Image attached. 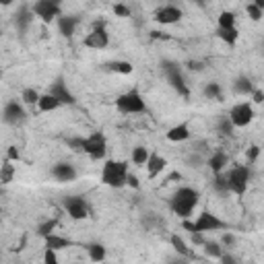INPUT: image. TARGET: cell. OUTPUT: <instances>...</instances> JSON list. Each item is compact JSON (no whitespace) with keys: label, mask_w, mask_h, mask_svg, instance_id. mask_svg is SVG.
I'll return each instance as SVG.
<instances>
[{"label":"cell","mask_w":264,"mask_h":264,"mask_svg":"<svg viewBox=\"0 0 264 264\" xmlns=\"http://www.w3.org/2000/svg\"><path fill=\"white\" fill-rule=\"evenodd\" d=\"M198 200H200L198 190H194V188H190V186H182L174 192L172 200H169V206H172L174 215H178L182 221H186V219L192 217Z\"/></svg>","instance_id":"obj_1"},{"label":"cell","mask_w":264,"mask_h":264,"mask_svg":"<svg viewBox=\"0 0 264 264\" xmlns=\"http://www.w3.org/2000/svg\"><path fill=\"white\" fill-rule=\"evenodd\" d=\"M130 176V169L126 161H116V159H107L101 169V184L109 188H124Z\"/></svg>","instance_id":"obj_2"},{"label":"cell","mask_w":264,"mask_h":264,"mask_svg":"<svg viewBox=\"0 0 264 264\" xmlns=\"http://www.w3.org/2000/svg\"><path fill=\"white\" fill-rule=\"evenodd\" d=\"M161 70H163L165 81L174 87V91L178 93V95H182L184 99H190V87H188V83H186L182 64H178L174 60H163L161 62Z\"/></svg>","instance_id":"obj_3"},{"label":"cell","mask_w":264,"mask_h":264,"mask_svg":"<svg viewBox=\"0 0 264 264\" xmlns=\"http://www.w3.org/2000/svg\"><path fill=\"white\" fill-rule=\"evenodd\" d=\"M116 109L120 114H126V116H135V114H147L149 107L145 103V97L141 95V91L137 89H130L122 95H118L116 99Z\"/></svg>","instance_id":"obj_4"},{"label":"cell","mask_w":264,"mask_h":264,"mask_svg":"<svg viewBox=\"0 0 264 264\" xmlns=\"http://www.w3.org/2000/svg\"><path fill=\"white\" fill-rule=\"evenodd\" d=\"M252 174H250V165H233L227 172V182H229V192L235 196H243L250 186Z\"/></svg>","instance_id":"obj_5"},{"label":"cell","mask_w":264,"mask_h":264,"mask_svg":"<svg viewBox=\"0 0 264 264\" xmlns=\"http://www.w3.org/2000/svg\"><path fill=\"white\" fill-rule=\"evenodd\" d=\"M31 11L37 19H42L44 23L58 21L62 17V7H60V3H56V0H37V3L31 5Z\"/></svg>","instance_id":"obj_6"},{"label":"cell","mask_w":264,"mask_h":264,"mask_svg":"<svg viewBox=\"0 0 264 264\" xmlns=\"http://www.w3.org/2000/svg\"><path fill=\"white\" fill-rule=\"evenodd\" d=\"M194 233H209V231H225L229 227L223 219L213 215L211 211H202L194 221Z\"/></svg>","instance_id":"obj_7"},{"label":"cell","mask_w":264,"mask_h":264,"mask_svg":"<svg viewBox=\"0 0 264 264\" xmlns=\"http://www.w3.org/2000/svg\"><path fill=\"white\" fill-rule=\"evenodd\" d=\"M85 155H89V159L93 161H101L105 159L107 155V139L103 132H91L87 137V143H85Z\"/></svg>","instance_id":"obj_8"},{"label":"cell","mask_w":264,"mask_h":264,"mask_svg":"<svg viewBox=\"0 0 264 264\" xmlns=\"http://www.w3.org/2000/svg\"><path fill=\"white\" fill-rule=\"evenodd\" d=\"M83 46L85 48H91V50H103L109 46V35H107V29H105V21H95L91 27V31L87 33V37L83 40Z\"/></svg>","instance_id":"obj_9"},{"label":"cell","mask_w":264,"mask_h":264,"mask_svg":"<svg viewBox=\"0 0 264 264\" xmlns=\"http://www.w3.org/2000/svg\"><path fill=\"white\" fill-rule=\"evenodd\" d=\"M62 206H64V211L68 213V217L74 219V221H83V219H87L91 215V206L85 200V196H74V194L66 196L62 200Z\"/></svg>","instance_id":"obj_10"},{"label":"cell","mask_w":264,"mask_h":264,"mask_svg":"<svg viewBox=\"0 0 264 264\" xmlns=\"http://www.w3.org/2000/svg\"><path fill=\"white\" fill-rule=\"evenodd\" d=\"M227 116L231 118V122H233L235 128H246V126L252 124V120H254L256 114H254L252 103L241 101V103H235V105L231 107V111H229Z\"/></svg>","instance_id":"obj_11"},{"label":"cell","mask_w":264,"mask_h":264,"mask_svg":"<svg viewBox=\"0 0 264 264\" xmlns=\"http://www.w3.org/2000/svg\"><path fill=\"white\" fill-rule=\"evenodd\" d=\"M27 118V111H25V105L21 99H11L5 109H3V120L5 124L9 126H17V124H21L23 120Z\"/></svg>","instance_id":"obj_12"},{"label":"cell","mask_w":264,"mask_h":264,"mask_svg":"<svg viewBox=\"0 0 264 264\" xmlns=\"http://www.w3.org/2000/svg\"><path fill=\"white\" fill-rule=\"evenodd\" d=\"M182 17H184V13L176 5H165V7L155 11V21L159 25H176L182 21Z\"/></svg>","instance_id":"obj_13"},{"label":"cell","mask_w":264,"mask_h":264,"mask_svg":"<svg viewBox=\"0 0 264 264\" xmlns=\"http://www.w3.org/2000/svg\"><path fill=\"white\" fill-rule=\"evenodd\" d=\"M48 93H50V95H54V97L58 99L62 105H74V103H77V97L72 95V91L66 87V83H64L62 77H60V79H56V81L50 85Z\"/></svg>","instance_id":"obj_14"},{"label":"cell","mask_w":264,"mask_h":264,"mask_svg":"<svg viewBox=\"0 0 264 264\" xmlns=\"http://www.w3.org/2000/svg\"><path fill=\"white\" fill-rule=\"evenodd\" d=\"M79 172H77V167H74L72 163L68 161H58L54 167H52V178L56 182H60V184H66V182H72V180H77Z\"/></svg>","instance_id":"obj_15"},{"label":"cell","mask_w":264,"mask_h":264,"mask_svg":"<svg viewBox=\"0 0 264 264\" xmlns=\"http://www.w3.org/2000/svg\"><path fill=\"white\" fill-rule=\"evenodd\" d=\"M33 23V11L31 5H21L15 13V27L19 33H25L29 29V25Z\"/></svg>","instance_id":"obj_16"},{"label":"cell","mask_w":264,"mask_h":264,"mask_svg":"<svg viewBox=\"0 0 264 264\" xmlns=\"http://www.w3.org/2000/svg\"><path fill=\"white\" fill-rule=\"evenodd\" d=\"M58 31H60V35L62 37H70L74 35V31H77V27L81 25V17H77V15H62L58 21Z\"/></svg>","instance_id":"obj_17"},{"label":"cell","mask_w":264,"mask_h":264,"mask_svg":"<svg viewBox=\"0 0 264 264\" xmlns=\"http://www.w3.org/2000/svg\"><path fill=\"white\" fill-rule=\"evenodd\" d=\"M190 137H192V132H190V126H188L186 122L176 124V126H172V128L165 132V139H167L169 143H184V141H188Z\"/></svg>","instance_id":"obj_18"},{"label":"cell","mask_w":264,"mask_h":264,"mask_svg":"<svg viewBox=\"0 0 264 264\" xmlns=\"http://www.w3.org/2000/svg\"><path fill=\"white\" fill-rule=\"evenodd\" d=\"M206 165H209V169L217 176V174H223L225 167L229 165V155L225 153V151H215V153L209 157V161H206Z\"/></svg>","instance_id":"obj_19"},{"label":"cell","mask_w":264,"mask_h":264,"mask_svg":"<svg viewBox=\"0 0 264 264\" xmlns=\"http://www.w3.org/2000/svg\"><path fill=\"white\" fill-rule=\"evenodd\" d=\"M165 167H167V159L165 157H161L157 153H151L149 163H147V176H149V180H155Z\"/></svg>","instance_id":"obj_20"},{"label":"cell","mask_w":264,"mask_h":264,"mask_svg":"<svg viewBox=\"0 0 264 264\" xmlns=\"http://www.w3.org/2000/svg\"><path fill=\"white\" fill-rule=\"evenodd\" d=\"M256 91L254 83L250 77H246V74H239V77L233 81V93L235 95H243V97H252V93Z\"/></svg>","instance_id":"obj_21"},{"label":"cell","mask_w":264,"mask_h":264,"mask_svg":"<svg viewBox=\"0 0 264 264\" xmlns=\"http://www.w3.org/2000/svg\"><path fill=\"white\" fill-rule=\"evenodd\" d=\"M72 246V241L68 237H62L58 233H52L46 237V250H54V252H60V250H66Z\"/></svg>","instance_id":"obj_22"},{"label":"cell","mask_w":264,"mask_h":264,"mask_svg":"<svg viewBox=\"0 0 264 264\" xmlns=\"http://www.w3.org/2000/svg\"><path fill=\"white\" fill-rule=\"evenodd\" d=\"M202 95L206 99H213V101H223L225 99V93H223V85L217 81H209L202 89Z\"/></svg>","instance_id":"obj_23"},{"label":"cell","mask_w":264,"mask_h":264,"mask_svg":"<svg viewBox=\"0 0 264 264\" xmlns=\"http://www.w3.org/2000/svg\"><path fill=\"white\" fill-rule=\"evenodd\" d=\"M169 243H172V248H174V252L178 254V256H186V258H194V254H192V250L188 248V243L182 239V235H178V233H174L172 237H169Z\"/></svg>","instance_id":"obj_24"},{"label":"cell","mask_w":264,"mask_h":264,"mask_svg":"<svg viewBox=\"0 0 264 264\" xmlns=\"http://www.w3.org/2000/svg\"><path fill=\"white\" fill-rule=\"evenodd\" d=\"M87 254H89V260L91 262H95V264H101L105 258H107V250L103 243H89L87 246Z\"/></svg>","instance_id":"obj_25"},{"label":"cell","mask_w":264,"mask_h":264,"mask_svg":"<svg viewBox=\"0 0 264 264\" xmlns=\"http://www.w3.org/2000/svg\"><path fill=\"white\" fill-rule=\"evenodd\" d=\"M149 157H151V151H149L147 147H143V145H139V147H135V149H132V155H130L132 163H135V165H139V167H147V163H149Z\"/></svg>","instance_id":"obj_26"},{"label":"cell","mask_w":264,"mask_h":264,"mask_svg":"<svg viewBox=\"0 0 264 264\" xmlns=\"http://www.w3.org/2000/svg\"><path fill=\"white\" fill-rule=\"evenodd\" d=\"M237 17L233 11H223L219 17H217V27L219 29H235L237 25Z\"/></svg>","instance_id":"obj_27"},{"label":"cell","mask_w":264,"mask_h":264,"mask_svg":"<svg viewBox=\"0 0 264 264\" xmlns=\"http://www.w3.org/2000/svg\"><path fill=\"white\" fill-rule=\"evenodd\" d=\"M215 35L219 37V40L223 42V44H227V46H235L237 44V40H239V31H237V27L235 29H219L217 27V31H215Z\"/></svg>","instance_id":"obj_28"},{"label":"cell","mask_w":264,"mask_h":264,"mask_svg":"<svg viewBox=\"0 0 264 264\" xmlns=\"http://www.w3.org/2000/svg\"><path fill=\"white\" fill-rule=\"evenodd\" d=\"M58 107H62V103H60L58 99H56L54 95H50V93H44L42 99H40V103H37V109L44 111V114H48V111H54V109H58Z\"/></svg>","instance_id":"obj_29"},{"label":"cell","mask_w":264,"mask_h":264,"mask_svg":"<svg viewBox=\"0 0 264 264\" xmlns=\"http://www.w3.org/2000/svg\"><path fill=\"white\" fill-rule=\"evenodd\" d=\"M105 68L109 72H118V74H132V70H135L132 62H128V60H111L105 64Z\"/></svg>","instance_id":"obj_30"},{"label":"cell","mask_w":264,"mask_h":264,"mask_svg":"<svg viewBox=\"0 0 264 264\" xmlns=\"http://www.w3.org/2000/svg\"><path fill=\"white\" fill-rule=\"evenodd\" d=\"M204 254L209 256V258H215V260H221V256L225 254V248L221 246V241H206L204 246H202Z\"/></svg>","instance_id":"obj_31"},{"label":"cell","mask_w":264,"mask_h":264,"mask_svg":"<svg viewBox=\"0 0 264 264\" xmlns=\"http://www.w3.org/2000/svg\"><path fill=\"white\" fill-rule=\"evenodd\" d=\"M15 165H13V161H9V159H5V163H3V167H0V184L3 186H7V184H11L13 182V178H15Z\"/></svg>","instance_id":"obj_32"},{"label":"cell","mask_w":264,"mask_h":264,"mask_svg":"<svg viewBox=\"0 0 264 264\" xmlns=\"http://www.w3.org/2000/svg\"><path fill=\"white\" fill-rule=\"evenodd\" d=\"M40 99H42V95L37 93L33 87H27V89H23V93H21V101H23V105H29V107H33V105H37L40 103Z\"/></svg>","instance_id":"obj_33"},{"label":"cell","mask_w":264,"mask_h":264,"mask_svg":"<svg viewBox=\"0 0 264 264\" xmlns=\"http://www.w3.org/2000/svg\"><path fill=\"white\" fill-rule=\"evenodd\" d=\"M58 227V219H48V221H44V223H40L37 225V235L40 237H48V235H52L54 233V229Z\"/></svg>","instance_id":"obj_34"},{"label":"cell","mask_w":264,"mask_h":264,"mask_svg":"<svg viewBox=\"0 0 264 264\" xmlns=\"http://www.w3.org/2000/svg\"><path fill=\"white\" fill-rule=\"evenodd\" d=\"M213 190L219 194H229V182H227V174H217L213 180Z\"/></svg>","instance_id":"obj_35"},{"label":"cell","mask_w":264,"mask_h":264,"mask_svg":"<svg viewBox=\"0 0 264 264\" xmlns=\"http://www.w3.org/2000/svg\"><path fill=\"white\" fill-rule=\"evenodd\" d=\"M66 147L74 153H85V143H87V137H66Z\"/></svg>","instance_id":"obj_36"},{"label":"cell","mask_w":264,"mask_h":264,"mask_svg":"<svg viewBox=\"0 0 264 264\" xmlns=\"http://www.w3.org/2000/svg\"><path fill=\"white\" fill-rule=\"evenodd\" d=\"M217 130L221 132L223 137H231V135H233V130H235V126H233V122H231L229 116H221L219 122H217Z\"/></svg>","instance_id":"obj_37"},{"label":"cell","mask_w":264,"mask_h":264,"mask_svg":"<svg viewBox=\"0 0 264 264\" xmlns=\"http://www.w3.org/2000/svg\"><path fill=\"white\" fill-rule=\"evenodd\" d=\"M246 13H248V17L252 19V21H262V17H264V11H260L254 3H250V5H246Z\"/></svg>","instance_id":"obj_38"},{"label":"cell","mask_w":264,"mask_h":264,"mask_svg":"<svg viewBox=\"0 0 264 264\" xmlns=\"http://www.w3.org/2000/svg\"><path fill=\"white\" fill-rule=\"evenodd\" d=\"M235 243H237V237H235V233L225 231V233L221 235V246H223V248H233Z\"/></svg>","instance_id":"obj_39"},{"label":"cell","mask_w":264,"mask_h":264,"mask_svg":"<svg viewBox=\"0 0 264 264\" xmlns=\"http://www.w3.org/2000/svg\"><path fill=\"white\" fill-rule=\"evenodd\" d=\"M260 157V147L258 145H252V147H248V151H246V159H248V163L252 165V163H256V159Z\"/></svg>","instance_id":"obj_40"},{"label":"cell","mask_w":264,"mask_h":264,"mask_svg":"<svg viewBox=\"0 0 264 264\" xmlns=\"http://www.w3.org/2000/svg\"><path fill=\"white\" fill-rule=\"evenodd\" d=\"M44 264H60V262H58V252L46 250V252H44Z\"/></svg>","instance_id":"obj_41"},{"label":"cell","mask_w":264,"mask_h":264,"mask_svg":"<svg viewBox=\"0 0 264 264\" xmlns=\"http://www.w3.org/2000/svg\"><path fill=\"white\" fill-rule=\"evenodd\" d=\"M7 159L13 161V163H17L19 159H21V151H19L17 147H9L7 149Z\"/></svg>","instance_id":"obj_42"},{"label":"cell","mask_w":264,"mask_h":264,"mask_svg":"<svg viewBox=\"0 0 264 264\" xmlns=\"http://www.w3.org/2000/svg\"><path fill=\"white\" fill-rule=\"evenodd\" d=\"M111 11H114L116 17H122V19H124V17H130V9H128L126 5H122V3H120V5H114V9H111Z\"/></svg>","instance_id":"obj_43"},{"label":"cell","mask_w":264,"mask_h":264,"mask_svg":"<svg viewBox=\"0 0 264 264\" xmlns=\"http://www.w3.org/2000/svg\"><path fill=\"white\" fill-rule=\"evenodd\" d=\"M126 186H128V188H132V190H139V188H141V180H139V176L130 174V176H128V182H126Z\"/></svg>","instance_id":"obj_44"},{"label":"cell","mask_w":264,"mask_h":264,"mask_svg":"<svg viewBox=\"0 0 264 264\" xmlns=\"http://www.w3.org/2000/svg\"><path fill=\"white\" fill-rule=\"evenodd\" d=\"M219 262H221V264H239V262H237V258H235L233 254H229V252H225V254L221 256V260H219Z\"/></svg>","instance_id":"obj_45"},{"label":"cell","mask_w":264,"mask_h":264,"mask_svg":"<svg viewBox=\"0 0 264 264\" xmlns=\"http://www.w3.org/2000/svg\"><path fill=\"white\" fill-rule=\"evenodd\" d=\"M252 101H254L256 105L264 103V91H262V89H256V91L252 93Z\"/></svg>","instance_id":"obj_46"},{"label":"cell","mask_w":264,"mask_h":264,"mask_svg":"<svg viewBox=\"0 0 264 264\" xmlns=\"http://www.w3.org/2000/svg\"><path fill=\"white\" fill-rule=\"evenodd\" d=\"M167 264H190V258H186V256H178V254H176V256H174L172 260H169Z\"/></svg>","instance_id":"obj_47"},{"label":"cell","mask_w":264,"mask_h":264,"mask_svg":"<svg viewBox=\"0 0 264 264\" xmlns=\"http://www.w3.org/2000/svg\"><path fill=\"white\" fill-rule=\"evenodd\" d=\"M186 68H188V70H202V68H204V62L190 60V62H186Z\"/></svg>","instance_id":"obj_48"},{"label":"cell","mask_w":264,"mask_h":264,"mask_svg":"<svg viewBox=\"0 0 264 264\" xmlns=\"http://www.w3.org/2000/svg\"><path fill=\"white\" fill-rule=\"evenodd\" d=\"M192 243H194V246H204L206 239L202 237V233H192Z\"/></svg>","instance_id":"obj_49"},{"label":"cell","mask_w":264,"mask_h":264,"mask_svg":"<svg viewBox=\"0 0 264 264\" xmlns=\"http://www.w3.org/2000/svg\"><path fill=\"white\" fill-rule=\"evenodd\" d=\"M151 37H153V40H169V35L161 33V31H151Z\"/></svg>","instance_id":"obj_50"},{"label":"cell","mask_w":264,"mask_h":264,"mask_svg":"<svg viewBox=\"0 0 264 264\" xmlns=\"http://www.w3.org/2000/svg\"><path fill=\"white\" fill-rule=\"evenodd\" d=\"M254 5H256L260 11H264V0H254Z\"/></svg>","instance_id":"obj_51"},{"label":"cell","mask_w":264,"mask_h":264,"mask_svg":"<svg viewBox=\"0 0 264 264\" xmlns=\"http://www.w3.org/2000/svg\"><path fill=\"white\" fill-rule=\"evenodd\" d=\"M74 264H79V262H74Z\"/></svg>","instance_id":"obj_52"}]
</instances>
